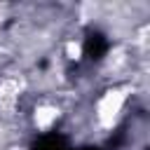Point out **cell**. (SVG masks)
<instances>
[{"mask_svg": "<svg viewBox=\"0 0 150 150\" xmlns=\"http://www.w3.org/2000/svg\"><path fill=\"white\" fill-rule=\"evenodd\" d=\"M66 54H68V59L77 61V59L82 56V45H80V42H75V40L66 42Z\"/></svg>", "mask_w": 150, "mask_h": 150, "instance_id": "cell-4", "label": "cell"}, {"mask_svg": "<svg viewBox=\"0 0 150 150\" xmlns=\"http://www.w3.org/2000/svg\"><path fill=\"white\" fill-rule=\"evenodd\" d=\"M19 94V82L16 80H5L0 84V105H9Z\"/></svg>", "mask_w": 150, "mask_h": 150, "instance_id": "cell-3", "label": "cell"}, {"mask_svg": "<svg viewBox=\"0 0 150 150\" xmlns=\"http://www.w3.org/2000/svg\"><path fill=\"white\" fill-rule=\"evenodd\" d=\"M124 101H127V89H122V87L108 89V91L98 98V103H96V117H98L101 127L110 129V127L117 122Z\"/></svg>", "mask_w": 150, "mask_h": 150, "instance_id": "cell-1", "label": "cell"}, {"mask_svg": "<svg viewBox=\"0 0 150 150\" xmlns=\"http://www.w3.org/2000/svg\"><path fill=\"white\" fill-rule=\"evenodd\" d=\"M56 120H59V108H56V105H49V103L38 105L35 112H33V122H35V127H38L40 131H47Z\"/></svg>", "mask_w": 150, "mask_h": 150, "instance_id": "cell-2", "label": "cell"}]
</instances>
